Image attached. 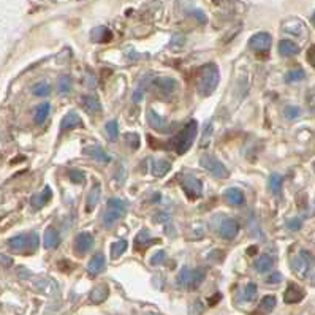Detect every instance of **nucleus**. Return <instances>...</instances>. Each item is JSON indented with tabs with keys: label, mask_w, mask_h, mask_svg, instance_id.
Returning a JSON list of instances; mask_svg holds the SVG:
<instances>
[{
	"label": "nucleus",
	"mask_w": 315,
	"mask_h": 315,
	"mask_svg": "<svg viewBox=\"0 0 315 315\" xmlns=\"http://www.w3.org/2000/svg\"><path fill=\"white\" fill-rule=\"evenodd\" d=\"M144 92H146V79L143 82H140L138 87H136V90L133 92V101H135V103H140V101L143 100Z\"/></svg>",
	"instance_id": "nucleus-39"
},
{
	"label": "nucleus",
	"mask_w": 315,
	"mask_h": 315,
	"mask_svg": "<svg viewBox=\"0 0 315 315\" xmlns=\"http://www.w3.org/2000/svg\"><path fill=\"white\" fill-rule=\"evenodd\" d=\"M105 265H106L105 255L101 252H98V254H95L94 257H92V260L89 262L87 271H89L90 276H97V274H100L101 271L105 270Z\"/></svg>",
	"instance_id": "nucleus-14"
},
{
	"label": "nucleus",
	"mask_w": 315,
	"mask_h": 315,
	"mask_svg": "<svg viewBox=\"0 0 315 315\" xmlns=\"http://www.w3.org/2000/svg\"><path fill=\"white\" fill-rule=\"evenodd\" d=\"M273 266H274V260H273V257H271V255H268V254L260 255V257H258L257 260H255V263H254L255 271L262 273V274L270 273V271L273 270Z\"/></svg>",
	"instance_id": "nucleus-15"
},
{
	"label": "nucleus",
	"mask_w": 315,
	"mask_h": 315,
	"mask_svg": "<svg viewBox=\"0 0 315 315\" xmlns=\"http://www.w3.org/2000/svg\"><path fill=\"white\" fill-rule=\"evenodd\" d=\"M171 171V163L168 160L165 159H160V160H155L154 165H152V176L154 178H163V176H166V173Z\"/></svg>",
	"instance_id": "nucleus-24"
},
{
	"label": "nucleus",
	"mask_w": 315,
	"mask_h": 315,
	"mask_svg": "<svg viewBox=\"0 0 315 315\" xmlns=\"http://www.w3.org/2000/svg\"><path fill=\"white\" fill-rule=\"evenodd\" d=\"M100 193H101V185L98 182L94 184V187L90 189L87 200H86V211L92 212L95 209V206L98 205V200H100Z\"/></svg>",
	"instance_id": "nucleus-17"
},
{
	"label": "nucleus",
	"mask_w": 315,
	"mask_h": 315,
	"mask_svg": "<svg viewBox=\"0 0 315 315\" xmlns=\"http://www.w3.org/2000/svg\"><path fill=\"white\" fill-rule=\"evenodd\" d=\"M306 78V73L303 68H295V70H290L289 73L285 75V81L287 82H298L301 79Z\"/></svg>",
	"instance_id": "nucleus-34"
},
{
	"label": "nucleus",
	"mask_w": 315,
	"mask_h": 315,
	"mask_svg": "<svg viewBox=\"0 0 315 315\" xmlns=\"http://www.w3.org/2000/svg\"><path fill=\"white\" fill-rule=\"evenodd\" d=\"M197 133H198L197 120H190V122L185 124V127L178 135H176V138L173 140V146H174L176 152H178L179 155H184L185 152H187L192 147L193 141H195Z\"/></svg>",
	"instance_id": "nucleus-2"
},
{
	"label": "nucleus",
	"mask_w": 315,
	"mask_h": 315,
	"mask_svg": "<svg viewBox=\"0 0 315 315\" xmlns=\"http://www.w3.org/2000/svg\"><path fill=\"white\" fill-rule=\"evenodd\" d=\"M276 304H277L276 296H273V295L263 296V300L260 301V304H258V309H257L255 315H266V314L273 312V309L276 308Z\"/></svg>",
	"instance_id": "nucleus-21"
},
{
	"label": "nucleus",
	"mask_w": 315,
	"mask_h": 315,
	"mask_svg": "<svg viewBox=\"0 0 315 315\" xmlns=\"http://www.w3.org/2000/svg\"><path fill=\"white\" fill-rule=\"evenodd\" d=\"M151 243H154V241L149 238V231H147V230H141L140 233H138L136 239H135V249L138 250V249H140V246H141V250H144Z\"/></svg>",
	"instance_id": "nucleus-30"
},
{
	"label": "nucleus",
	"mask_w": 315,
	"mask_h": 315,
	"mask_svg": "<svg viewBox=\"0 0 315 315\" xmlns=\"http://www.w3.org/2000/svg\"><path fill=\"white\" fill-rule=\"evenodd\" d=\"M285 116L287 119H295L300 116V108L298 106H287L285 108Z\"/></svg>",
	"instance_id": "nucleus-44"
},
{
	"label": "nucleus",
	"mask_w": 315,
	"mask_h": 315,
	"mask_svg": "<svg viewBox=\"0 0 315 315\" xmlns=\"http://www.w3.org/2000/svg\"><path fill=\"white\" fill-rule=\"evenodd\" d=\"M81 125H82V120L78 116V113H75V111H70V113L62 119L60 130L62 132H68V130H73V128H76V127H81Z\"/></svg>",
	"instance_id": "nucleus-13"
},
{
	"label": "nucleus",
	"mask_w": 315,
	"mask_h": 315,
	"mask_svg": "<svg viewBox=\"0 0 315 315\" xmlns=\"http://www.w3.org/2000/svg\"><path fill=\"white\" fill-rule=\"evenodd\" d=\"M84 154L89 155V157H92V159L98 160V162H105V163H108V162L111 160V157H109L103 149H101L100 146H90V147H86V149H84Z\"/></svg>",
	"instance_id": "nucleus-25"
},
{
	"label": "nucleus",
	"mask_w": 315,
	"mask_h": 315,
	"mask_svg": "<svg viewBox=\"0 0 315 315\" xmlns=\"http://www.w3.org/2000/svg\"><path fill=\"white\" fill-rule=\"evenodd\" d=\"M270 187L274 193H279L281 192V187H282V176L281 174H271V178H270Z\"/></svg>",
	"instance_id": "nucleus-38"
},
{
	"label": "nucleus",
	"mask_w": 315,
	"mask_h": 315,
	"mask_svg": "<svg viewBox=\"0 0 315 315\" xmlns=\"http://www.w3.org/2000/svg\"><path fill=\"white\" fill-rule=\"evenodd\" d=\"M279 52L284 57H292V55H296L300 52V46L292 40H282L279 43Z\"/></svg>",
	"instance_id": "nucleus-23"
},
{
	"label": "nucleus",
	"mask_w": 315,
	"mask_h": 315,
	"mask_svg": "<svg viewBox=\"0 0 315 315\" xmlns=\"http://www.w3.org/2000/svg\"><path fill=\"white\" fill-rule=\"evenodd\" d=\"M108 296H109V287L106 284H100L92 289V292L89 295V300L92 304H101L103 301H106Z\"/></svg>",
	"instance_id": "nucleus-11"
},
{
	"label": "nucleus",
	"mask_w": 315,
	"mask_h": 315,
	"mask_svg": "<svg viewBox=\"0 0 315 315\" xmlns=\"http://www.w3.org/2000/svg\"><path fill=\"white\" fill-rule=\"evenodd\" d=\"M82 106L89 114H98L101 111V105L95 95H84L82 97Z\"/></svg>",
	"instance_id": "nucleus-22"
},
{
	"label": "nucleus",
	"mask_w": 315,
	"mask_h": 315,
	"mask_svg": "<svg viewBox=\"0 0 315 315\" xmlns=\"http://www.w3.org/2000/svg\"><path fill=\"white\" fill-rule=\"evenodd\" d=\"M125 140H127L128 144L133 147V149H138V147H140V136H138L136 133H127Z\"/></svg>",
	"instance_id": "nucleus-43"
},
{
	"label": "nucleus",
	"mask_w": 315,
	"mask_h": 315,
	"mask_svg": "<svg viewBox=\"0 0 315 315\" xmlns=\"http://www.w3.org/2000/svg\"><path fill=\"white\" fill-rule=\"evenodd\" d=\"M308 60H309L311 65H312V68L315 70V44L311 46V48L308 49Z\"/></svg>",
	"instance_id": "nucleus-47"
},
{
	"label": "nucleus",
	"mask_w": 315,
	"mask_h": 315,
	"mask_svg": "<svg viewBox=\"0 0 315 315\" xmlns=\"http://www.w3.org/2000/svg\"><path fill=\"white\" fill-rule=\"evenodd\" d=\"M165 257H166V254L163 252V250H159V252H155V254L152 255V258H151V265H152V266H159V265H162V263L165 262Z\"/></svg>",
	"instance_id": "nucleus-42"
},
{
	"label": "nucleus",
	"mask_w": 315,
	"mask_h": 315,
	"mask_svg": "<svg viewBox=\"0 0 315 315\" xmlns=\"http://www.w3.org/2000/svg\"><path fill=\"white\" fill-rule=\"evenodd\" d=\"M311 21H312V24L315 25V11H314V14H312V17H311Z\"/></svg>",
	"instance_id": "nucleus-51"
},
{
	"label": "nucleus",
	"mask_w": 315,
	"mask_h": 315,
	"mask_svg": "<svg viewBox=\"0 0 315 315\" xmlns=\"http://www.w3.org/2000/svg\"><path fill=\"white\" fill-rule=\"evenodd\" d=\"M206 277V270L205 268H197V270L192 271V277H190V284H189V289L192 290H197L198 287L203 284V281H205Z\"/></svg>",
	"instance_id": "nucleus-28"
},
{
	"label": "nucleus",
	"mask_w": 315,
	"mask_h": 315,
	"mask_svg": "<svg viewBox=\"0 0 315 315\" xmlns=\"http://www.w3.org/2000/svg\"><path fill=\"white\" fill-rule=\"evenodd\" d=\"M49 109H51L49 103H41V105L36 106L35 113H33V120H35V122L36 124H43L46 120V117L49 116Z\"/></svg>",
	"instance_id": "nucleus-29"
},
{
	"label": "nucleus",
	"mask_w": 315,
	"mask_h": 315,
	"mask_svg": "<svg viewBox=\"0 0 315 315\" xmlns=\"http://www.w3.org/2000/svg\"><path fill=\"white\" fill-rule=\"evenodd\" d=\"M224 197L230 205H233V206H243L246 201L243 190H239V189H227Z\"/></svg>",
	"instance_id": "nucleus-19"
},
{
	"label": "nucleus",
	"mask_w": 315,
	"mask_h": 315,
	"mask_svg": "<svg viewBox=\"0 0 315 315\" xmlns=\"http://www.w3.org/2000/svg\"><path fill=\"white\" fill-rule=\"evenodd\" d=\"M51 197H52L51 189H49V187H44V189H43V192L36 193V195H33V197H32L30 205H32V208H33V209H40V208H43V206L46 205V203H48V201L51 200Z\"/></svg>",
	"instance_id": "nucleus-18"
},
{
	"label": "nucleus",
	"mask_w": 315,
	"mask_h": 315,
	"mask_svg": "<svg viewBox=\"0 0 315 315\" xmlns=\"http://www.w3.org/2000/svg\"><path fill=\"white\" fill-rule=\"evenodd\" d=\"M36 247H38V236L35 233H30L29 235V250L32 252V250H35Z\"/></svg>",
	"instance_id": "nucleus-46"
},
{
	"label": "nucleus",
	"mask_w": 315,
	"mask_h": 315,
	"mask_svg": "<svg viewBox=\"0 0 315 315\" xmlns=\"http://www.w3.org/2000/svg\"><path fill=\"white\" fill-rule=\"evenodd\" d=\"M49 92H51V86L48 82H36V84L32 87V94L36 97H46V95H49Z\"/></svg>",
	"instance_id": "nucleus-33"
},
{
	"label": "nucleus",
	"mask_w": 315,
	"mask_h": 315,
	"mask_svg": "<svg viewBox=\"0 0 315 315\" xmlns=\"http://www.w3.org/2000/svg\"><path fill=\"white\" fill-rule=\"evenodd\" d=\"M271 35L266 32H258L249 40V46L257 52H266L271 48Z\"/></svg>",
	"instance_id": "nucleus-6"
},
{
	"label": "nucleus",
	"mask_w": 315,
	"mask_h": 315,
	"mask_svg": "<svg viewBox=\"0 0 315 315\" xmlns=\"http://www.w3.org/2000/svg\"><path fill=\"white\" fill-rule=\"evenodd\" d=\"M219 233H220L222 238L227 239V241L235 239L238 236V233H239V224L235 219H227V220L222 222Z\"/></svg>",
	"instance_id": "nucleus-8"
},
{
	"label": "nucleus",
	"mask_w": 315,
	"mask_h": 315,
	"mask_svg": "<svg viewBox=\"0 0 315 315\" xmlns=\"http://www.w3.org/2000/svg\"><path fill=\"white\" fill-rule=\"evenodd\" d=\"M8 246H10L13 250H17V252H21V250H29V235H19V236H14L8 241Z\"/></svg>",
	"instance_id": "nucleus-27"
},
{
	"label": "nucleus",
	"mask_w": 315,
	"mask_h": 315,
	"mask_svg": "<svg viewBox=\"0 0 315 315\" xmlns=\"http://www.w3.org/2000/svg\"><path fill=\"white\" fill-rule=\"evenodd\" d=\"M68 178L71 179V182H75V184H84V174H82L81 171H78V170H71L70 173H68Z\"/></svg>",
	"instance_id": "nucleus-41"
},
{
	"label": "nucleus",
	"mask_w": 315,
	"mask_h": 315,
	"mask_svg": "<svg viewBox=\"0 0 315 315\" xmlns=\"http://www.w3.org/2000/svg\"><path fill=\"white\" fill-rule=\"evenodd\" d=\"M181 187L185 192V195H187L190 200H197V198L201 197L203 185H201V181L197 178V176L185 174L182 178V181H181Z\"/></svg>",
	"instance_id": "nucleus-5"
},
{
	"label": "nucleus",
	"mask_w": 315,
	"mask_h": 315,
	"mask_svg": "<svg viewBox=\"0 0 315 315\" xmlns=\"http://www.w3.org/2000/svg\"><path fill=\"white\" fill-rule=\"evenodd\" d=\"M0 263H2L3 266H11L13 260H11V258H8V257H5L3 254H0Z\"/></svg>",
	"instance_id": "nucleus-49"
},
{
	"label": "nucleus",
	"mask_w": 315,
	"mask_h": 315,
	"mask_svg": "<svg viewBox=\"0 0 315 315\" xmlns=\"http://www.w3.org/2000/svg\"><path fill=\"white\" fill-rule=\"evenodd\" d=\"M257 296V285L254 284V282H250V284H247V287H246V293H244V298H246V301H252L254 298Z\"/></svg>",
	"instance_id": "nucleus-40"
},
{
	"label": "nucleus",
	"mask_w": 315,
	"mask_h": 315,
	"mask_svg": "<svg viewBox=\"0 0 315 315\" xmlns=\"http://www.w3.org/2000/svg\"><path fill=\"white\" fill-rule=\"evenodd\" d=\"M281 281H282V274H281V273H273L271 276H268V279H266V282H268V284H271V285L279 284Z\"/></svg>",
	"instance_id": "nucleus-45"
},
{
	"label": "nucleus",
	"mask_w": 315,
	"mask_h": 315,
	"mask_svg": "<svg viewBox=\"0 0 315 315\" xmlns=\"http://www.w3.org/2000/svg\"><path fill=\"white\" fill-rule=\"evenodd\" d=\"M154 86L160 92H163V94H171V92L176 89V81L168 76H160V78L154 79Z\"/></svg>",
	"instance_id": "nucleus-20"
},
{
	"label": "nucleus",
	"mask_w": 315,
	"mask_h": 315,
	"mask_svg": "<svg viewBox=\"0 0 315 315\" xmlns=\"http://www.w3.org/2000/svg\"><path fill=\"white\" fill-rule=\"evenodd\" d=\"M43 244L46 249H55L60 244V236H59V231L49 227L48 230L44 231V236H43Z\"/></svg>",
	"instance_id": "nucleus-16"
},
{
	"label": "nucleus",
	"mask_w": 315,
	"mask_h": 315,
	"mask_svg": "<svg viewBox=\"0 0 315 315\" xmlns=\"http://www.w3.org/2000/svg\"><path fill=\"white\" fill-rule=\"evenodd\" d=\"M292 266H293V271H295L296 274L303 276L306 271L309 270V254H308V252H304V250H301L300 255H296V257L293 258Z\"/></svg>",
	"instance_id": "nucleus-12"
},
{
	"label": "nucleus",
	"mask_w": 315,
	"mask_h": 315,
	"mask_svg": "<svg viewBox=\"0 0 315 315\" xmlns=\"http://www.w3.org/2000/svg\"><path fill=\"white\" fill-rule=\"evenodd\" d=\"M193 16H195L197 19L200 21V24H205V22H206V16L203 14L201 11H195V13H193Z\"/></svg>",
	"instance_id": "nucleus-50"
},
{
	"label": "nucleus",
	"mask_w": 315,
	"mask_h": 315,
	"mask_svg": "<svg viewBox=\"0 0 315 315\" xmlns=\"http://www.w3.org/2000/svg\"><path fill=\"white\" fill-rule=\"evenodd\" d=\"M105 130L109 136V140L111 141H116L117 140V136H119V125L116 120H109V122L105 125Z\"/></svg>",
	"instance_id": "nucleus-35"
},
{
	"label": "nucleus",
	"mask_w": 315,
	"mask_h": 315,
	"mask_svg": "<svg viewBox=\"0 0 315 315\" xmlns=\"http://www.w3.org/2000/svg\"><path fill=\"white\" fill-rule=\"evenodd\" d=\"M92 247H94V236L90 233H79L75 239V246H73L75 254L79 257H84Z\"/></svg>",
	"instance_id": "nucleus-7"
},
{
	"label": "nucleus",
	"mask_w": 315,
	"mask_h": 315,
	"mask_svg": "<svg viewBox=\"0 0 315 315\" xmlns=\"http://www.w3.org/2000/svg\"><path fill=\"white\" fill-rule=\"evenodd\" d=\"M190 277H192V271L189 268H182L176 284H178V287H181V289H185V287H189V284H190Z\"/></svg>",
	"instance_id": "nucleus-32"
},
{
	"label": "nucleus",
	"mask_w": 315,
	"mask_h": 315,
	"mask_svg": "<svg viewBox=\"0 0 315 315\" xmlns=\"http://www.w3.org/2000/svg\"><path fill=\"white\" fill-rule=\"evenodd\" d=\"M300 227H301V220L300 219H293V220L289 222V228L290 230H300Z\"/></svg>",
	"instance_id": "nucleus-48"
},
{
	"label": "nucleus",
	"mask_w": 315,
	"mask_h": 315,
	"mask_svg": "<svg viewBox=\"0 0 315 315\" xmlns=\"http://www.w3.org/2000/svg\"><path fill=\"white\" fill-rule=\"evenodd\" d=\"M304 290L301 289V287H298L296 284H290L289 287H287V290L284 293V301L287 304H296V303H300L303 301L304 298Z\"/></svg>",
	"instance_id": "nucleus-10"
},
{
	"label": "nucleus",
	"mask_w": 315,
	"mask_h": 315,
	"mask_svg": "<svg viewBox=\"0 0 315 315\" xmlns=\"http://www.w3.org/2000/svg\"><path fill=\"white\" fill-rule=\"evenodd\" d=\"M127 246H128L127 241H124V239H119L116 243H113V246H111V258H113V260L119 258L127 250Z\"/></svg>",
	"instance_id": "nucleus-31"
},
{
	"label": "nucleus",
	"mask_w": 315,
	"mask_h": 315,
	"mask_svg": "<svg viewBox=\"0 0 315 315\" xmlns=\"http://www.w3.org/2000/svg\"><path fill=\"white\" fill-rule=\"evenodd\" d=\"M70 89H71V79H70V76H60V79L57 82L59 94H68Z\"/></svg>",
	"instance_id": "nucleus-37"
},
{
	"label": "nucleus",
	"mask_w": 315,
	"mask_h": 315,
	"mask_svg": "<svg viewBox=\"0 0 315 315\" xmlns=\"http://www.w3.org/2000/svg\"><path fill=\"white\" fill-rule=\"evenodd\" d=\"M127 212V205L119 198H109L106 203V208L103 216H101V224L105 228H113L117 222L125 216Z\"/></svg>",
	"instance_id": "nucleus-3"
},
{
	"label": "nucleus",
	"mask_w": 315,
	"mask_h": 315,
	"mask_svg": "<svg viewBox=\"0 0 315 315\" xmlns=\"http://www.w3.org/2000/svg\"><path fill=\"white\" fill-rule=\"evenodd\" d=\"M200 165L203 166L205 170H208L214 178L217 179H225L228 178V170H227V166L222 163L220 160H217L216 157H212L209 154H205V155H201V159H200Z\"/></svg>",
	"instance_id": "nucleus-4"
},
{
	"label": "nucleus",
	"mask_w": 315,
	"mask_h": 315,
	"mask_svg": "<svg viewBox=\"0 0 315 315\" xmlns=\"http://www.w3.org/2000/svg\"><path fill=\"white\" fill-rule=\"evenodd\" d=\"M314 170H315V163H314Z\"/></svg>",
	"instance_id": "nucleus-52"
},
{
	"label": "nucleus",
	"mask_w": 315,
	"mask_h": 315,
	"mask_svg": "<svg viewBox=\"0 0 315 315\" xmlns=\"http://www.w3.org/2000/svg\"><path fill=\"white\" fill-rule=\"evenodd\" d=\"M146 114H147V122H149V125L154 128L155 132L166 133V132L170 130V128H168V122H166V120H165L162 116L157 114L152 108L147 109V113H146Z\"/></svg>",
	"instance_id": "nucleus-9"
},
{
	"label": "nucleus",
	"mask_w": 315,
	"mask_h": 315,
	"mask_svg": "<svg viewBox=\"0 0 315 315\" xmlns=\"http://www.w3.org/2000/svg\"><path fill=\"white\" fill-rule=\"evenodd\" d=\"M90 36H92V40L97 41V43H108V41H111V38H113V33H111L106 27L100 25V27H95V29L92 30Z\"/></svg>",
	"instance_id": "nucleus-26"
},
{
	"label": "nucleus",
	"mask_w": 315,
	"mask_h": 315,
	"mask_svg": "<svg viewBox=\"0 0 315 315\" xmlns=\"http://www.w3.org/2000/svg\"><path fill=\"white\" fill-rule=\"evenodd\" d=\"M220 81V71L216 63H206L201 65L195 73V82H197V90L201 97H209L214 94V90L219 86Z\"/></svg>",
	"instance_id": "nucleus-1"
},
{
	"label": "nucleus",
	"mask_w": 315,
	"mask_h": 315,
	"mask_svg": "<svg viewBox=\"0 0 315 315\" xmlns=\"http://www.w3.org/2000/svg\"><path fill=\"white\" fill-rule=\"evenodd\" d=\"M35 285H36V289L38 290H43V292H51V289H57V287H55V282L52 281V279H38L35 282Z\"/></svg>",
	"instance_id": "nucleus-36"
}]
</instances>
